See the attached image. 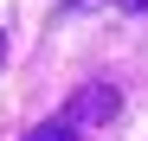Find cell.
<instances>
[{
    "label": "cell",
    "mask_w": 148,
    "mask_h": 141,
    "mask_svg": "<svg viewBox=\"0 0 148 141\" xmlns=\"http://www.w3.org/2000/svg\"><path fill=\"white\" fill-rule=\"evenodd\" d=\"M58 115H71L77 128L116 122V115H122V90H116V83H84V90H77V96H71V103H64Z\"/></svg>",
    "instance_id": "obj_1"
},
{
    "label": "cell",
    "mask_w": 148,
    "mask_h": 141,
    "mask_svg": "<svg viewBox=\"0 0 148 141\" xmlns=\"http://www.w3.org/2000/svg\"><path fill=\"white\" fill-rule=\"evenodd\" d=\"M26 141H77V122H71V115H58V122H45V128H32Z\"/></svg>",
    "instance_id": "obj_2"
},
{
    "label": "cell",
    "mask_w": 148,
    "mask_h": 141,
    "mask_svg": "<svg viewBox=\"0 0 148 141\" xmlns=\"http://www.w3.org/2000/svg\"><path fill=\"white\" fill-rule=\"evenodd\" d=\"M90 7H122V13H148V0H64V13H90Z\"/></svg>",
    "instance_id": "obj_3"
}]
</instances>
